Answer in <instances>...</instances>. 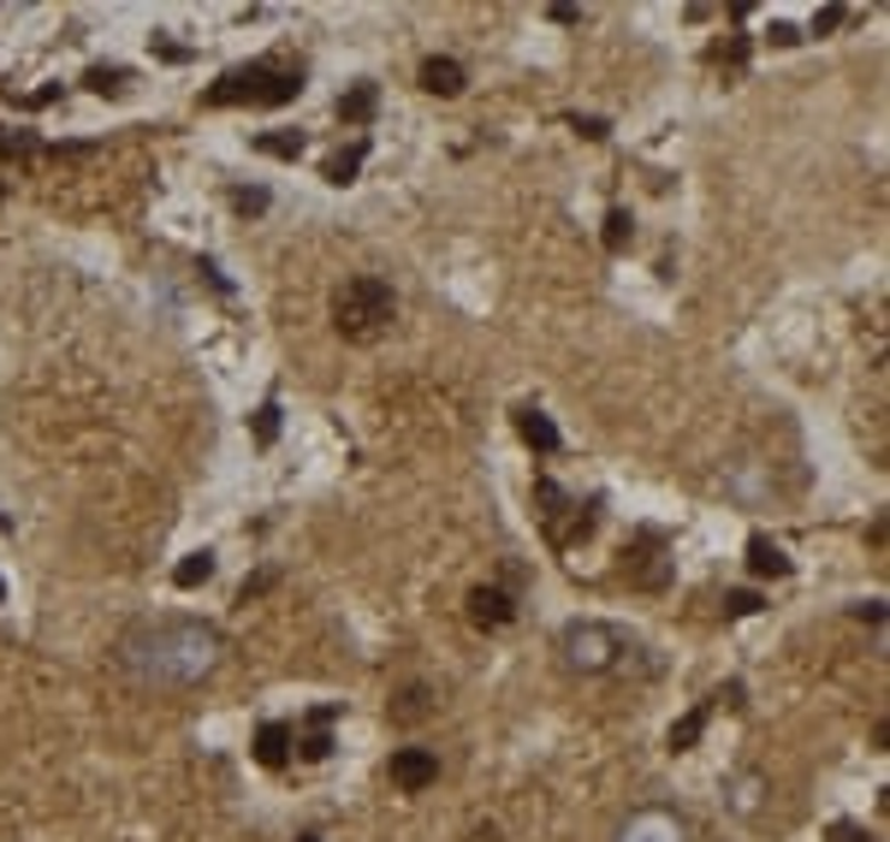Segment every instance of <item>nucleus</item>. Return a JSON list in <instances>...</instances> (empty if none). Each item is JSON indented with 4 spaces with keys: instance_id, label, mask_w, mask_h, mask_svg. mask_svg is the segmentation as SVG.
<instances>
[{
    "instance_id": "obj_1",
    "label": "nucleus",
    "mask_w": 890,
    "mask_h": 842,
    "mask_svg": "<svg viewBox=\"0 0 890 842\" xmlns=\"http://www.w3.org/2000/svg\"><path fill=\"white\" fill-rule=\"evenodd\" d=\"M392 321H398V297H392L386 280H374V273H356V280L338 285V297H333V326H338V338H351V345H374V338H381Z\"/></svg>"
},
{
    "instance_id": "obj_2",
    "label": "nucleus",
    "mask_w": 890,
    "mask_h": 842,
    "mask_svg": "<svg viewBox=\"0 0 890 842\" xmlns=\"http://www.w3.org/2000/svg\"><path fill=\"white\" fill-rule=\"evenodd\" d=\"M297 90H303L297 72H285V65H273V60H255V65H237V72H226L202 101H209V108H232V101H255V108H285V101L297 95Z\"/></svg>"
},
{
    "instance_id": "obj_3",
    "label": "nucleus",
    "mask_w": 890,
    "mask_h": 842,
    "mask_svg": "<svg viewBox=\"0 0 890 842\" xmlns=\"http://www.w3.org/2000/svg\"><path fill=\"white\" fill-rule=\"evenodd\" d=\"M618 652H629V641L618 629H606V623H570V629H564V659H570V670L606 677V670L624 665Z\"/></svg>"
},
{
    "instance_id": "obj_4",
    "label": "nucleus",
    "mask_w": 890,
    "mask_h": 842,
    "mask_svg": "<svg viewBox=\"0 0 890 842\" xmlns=\"http://www.w3.org/2000/svg\"><path fill=\"white\" fill-rule=\"evenodd\" d=\"M540 523H546V535H553V546H576V540H588V528H594V510H581L576 498H564L553 480H540Z\"/></svg>"
},
{
    "instance_id": "obj_5",
    "label": "nucleus",
    "mask_w": 890,
    "mask_h": 842,
    "mask_svg": "<svg viewBox=\"0 0 890 842\" xmlns=\"http://www.w3.org/2000/svg\"><path fill=\"white\" fill-rule=\"evenodd\" d=\"M386 771H392V783H398L404 795H422L427 783H439V760H434L427 748H398Z\"/></svg>"
},
{
    "instance_id": "obj_6",
    "label": "nucleus",
    "mask_w": 890,
    "mask_h": 842,
    "mask_svg": "<svg viewBox=\"0 0 890 842\" xmlns=\"http://www.w3.org/2000/svg\"><path fill=\"white\" fill-rule=\"evenodd\" d=\"M510 617H517V599H510L505 588H475L469 594V623L475 629H505Z\"/></svg>"
},
{
    "instance_id": "obj_7",
    "label": "nucleus",
    "mask_w": 890,
    "mask_h": 842,
    "mask_svg": "<svg viewBox=\"0 0 890 842\" xmlns=\"http://www.w3.org/2000/svg\"><path fill=\"white\" fill-rule=\"evenodd\" d=\"M464 83H469V72H464V65H457V60H445V54L422 60V90H427V95L452 101V95H464Z\"/></svg>"
},
{
    "instance_id": "obj_8",
    "label": "nucleus",
    "mask_w": 890,
    "mask_h": 842,
    "mask_svg": "<svg viewBox=\"0 0 890 842\" xmlns=\"http://www.w3.org/2000/svg\"><path fill=\"white\" fill-rule=\"evenodd\" d=\"M629 581H636V588H659L665 581V546H659V535H641V552H629Z\"/></svg>"
},
{
    "instance_id": "obj_9",
    "label": "nucleus",
    "mask_w": 890,
    "mask_h": 842,
    "mask_svg": "<svg viewBox=\"0 0 890 842\" xmlns=\"http://www.w3.org/2000/svg\"><path fill=\"white\" fill-rule=\"evenodd\" d=\"M255 760H262L267 771H280L291 760V724H262V736H255Z\"/></svg>"
},
{
    "instance_id": "obj_10",
    "label": "nucleus",
    "mask_w": 890,
    "mask_h": 842,
    "mask_svg": "<svg viewBox=\"0 0 890 842\" xmlns=\"http://www.w3.org/2000/svg\"><path fill=\"white\" fill-rule=\"evenodd\" d=\"M748 570H755V576H790V558H783L778 540L755 535V540H748Z\"/></svg>"
},
{
    "instance_id": "obj_11",
    "label": "nucleus",
    "mask_w": 890,
    "mask_h": 842,
    "mask_svg": "<svg viewBox=\"0 0 890 842\" xmlns=\"http://www.w3.org/2000/svg\"><path fill=\"white\" fill-rule=\"evenodd\" d=\"M517 434L535 445V452H558V427L540 416V409H517Z\"/></svg>"
},
{
    "instance_id": "obj_12",
    "label": "nucleus",
    "mask_w": 890,
    "mask_h": 842,
    "mask_svg": "<svg viewBox=\"0 0 890 842\" xmlns=\"http://www.w3.org/2000/svg\"><path fill=\"white\" fill-rule=\"evenodd\" d=\"M374 101H381V90H374V83H356V90L338 101V119H345V125H368V119H374Z\"/></svg>"
},
{
    "instance_id": "obj_13",
    "label": "nucleus",
    "mask_w": 890,
    "mask_h": 842,
    "mask_svg": "<svg viewBox=\"0 0 890 842\" xmlns=\"http://www.w3.org/2000/svg\"><path fill=\"white\" fill-rule=\"evenodd\" d=\"M427 712H434V694H427L422 682H409V689L398 694V707H392V718H398V724H422Z\"/></svg>"
},
{
    "instance_id": "obj_14",
    "label": "nucleus",
    "mask_w": 890,
    "mask_h": 842,
    "mask_svg": "<svg viewBox=\"0 0 890 842\" xmlns=\"http://www.w3.org/2000/svg\"><path fill=\"white\" fill-rule=\"evenodd\" d=\"M209 576H214V552H191V558H184L179 570H173V581H179V588H202Z\"/></svg>"
},
{
    "instance_id": "obj_15",
    "label": "nucleus",
    "mask_w": 890,
    "mask_h": 842,
    "mask_svg": "<svg viewBox=\"0 0 890 842\" xmlns=\"http://www.w3.org/2000/svg\"><path fill=\"white\" fill-rule=\"evenodd\" d=\"M255 149H262V154H273V161H297V154H303V136L273 131V136H255Z\"/></svg>"
},
{
    "instance_id": "obj_16",
    "label": "nucleus",
    "mask_w": 890,
    "mask_h": 842,
    "mask_svg": "<svg viewBox=\"0 0 890 842\" xmlns=\"http://www.w3.org/2000/svg\"><path fill=\"white\" fill-rule=\"evenodd\" d=\"M629 237H636V220H629L624 209H611V214H606V250H611V255L629 250Z\"/></svg>"
},
{
    "instance_id": "obj_17",
    "label": "nucleus",
    "mask_w": 890,
    "mask_h": 842,
    "mask_svg": "<svg viewBox=\"0 0 890 842\" xmlns=\"http://www.w3.org/2000/svg\"><path fill=\"white\" fill-rule=\"evenodd\" d=\"M327 718H333V712H315V730L297 742V748H303V760H327V753H333V742H327Z\"/></svg>"
},
{
    "instance_id": "obj_18",
    "label": "nucleus",
    "mask_w": 890,
    "mask_h": 842,
    "mask_svg": "<svg viewBox=\"0 0 890 842\" xmlns=\"http://www.w3.org/2000/svg\"><path fill=\"white\" fill-rule=\"evenodd\" d=\"M356 166H363V143L345 149V154H333V161H327V184H351Z\"/></svg>"
},
{
    "instance_id": "obj_19",
    "label": "nucleus",
    "mask_w": 890,
    "mask_h": 842,
    "mask_svg": "<svg viewBox=\"0 0 890 842\" xmlns=\"http://www.w3.org/2000/svg\"><path fill=\"white\" fill-rule=\"evenodd\" d=\"M707 712H712V707H695V712H689V718H682V724L671 730V748H677V753H682V748H695V736L707 730Z\"/></svg>"
},
{
    "instance_id": "obj_20",
    "label": "nucleus",
    "mask_w": 890,
    "mask_h": 842,
    "mask_svg": "<svg viewBox=\"0 0 890 842\" xmlns=\"http://www.w3.org/2000/svg\"><path fill=\"white\" fill-rule=\"evenodd\" d=\"M273 439H280V404H262V409H255V445H262V452H267V445Z\"/></svg>"
},
{
    "instance_id": "obj_21",
    "label": "nucleus",
    "mask_w": 890,
    "mask_h": 842,
    "mask_svg": "<svg viewBox=\"0 0 890 842\" xmlns=\"http://www.w3.org/2000/svg\"><path fill=\"white\" fill-rule=\"evenodd\" d=\"M90 90H95V95H119V90H125V72H119V65H95V72H90Z\"/></svg>"
},
{
    "instance_id": "obj_22",
    "label": "nucleus",
    "mask_w": 890,
    "mask_h": 842,
    "mask_svg": "<svg viewBox=\"0 0 890 842\" xmlns=\"http://www.w3.org/2000/svg\"><path fill=\"white\" fill-rule=\"evenodd\" d=\"M232 209H237V214H262V209H267V191H232Z\"/></svg>"
},
{
    "instance_id": "obj_23",
    "label": "nucleus",
    "mask_w": 890,
    "mask_h": 842,
    "mask_svg": "<svg viewBox=\"0 0 890 842\" xmlns=\"http://www.w3.org/2000/svg\"><path fill=\"white\" fill-rule=\"evenodd\" d=\"M0 149H19V154H30V149H37V136H24V131H7V125H0Z\"/></svg>"
},
{
    "instance_id": "obj_24",
    "label": "nucleus",
    "mask_w": 890,
    "mask_h": 842,
    "mask_svg": "<svg viewBox=\"0 0 890 842\" xmlns=\"http://www.w3.org/2000/svg\"><path fill=\"white\" fill-rule=\"evenodd\" d=\"M837 24H843V7H826V12H819V19H813V37H831Z\"/></svg>"
},
{
    "instance_id": "obj_25",
    "label": "nucleus",
    "mask_w": 890,
    "mask_h": 842,
    "mask_svg": "<svg viewBox=\"0 0 890 842\" xmlns=\"http://www.w3.org/2000/svg\"><path fill=\"white\" fill-rule=\"evenodd\" d=\"M725 611H730V617H748V611H760V599H755V594H730Z\"/></svg>"
},
{
    "instance_id": "obj_26",
    "label": "nucleus",
    "mask_w": 890,
    "mask_h": 842,
    "mask_svg": "<svg viewBox=\"0 0 890 842\" xmlns=\"http://www.w3.org/2000/svg\"><path fill=\"white\" fill-rule=\"evenodd\" d=\"M570 125H576L581 136H594V143H600V136H606V119H570Z\"/></svg>"
},
{
    "instance_id": "obj_27",
    "label": "nucleus",
    "mask_w": 890,
    "mask_h": 842,
    "mask_svg": "<svg viewBox=\"0 0 890 842\" xmlns=\"http://www.w3.org/2000/svg\"><path fill=\"white\" fill-rule=\"evenodd\" d=\"M772 42H778V48H796V42H801V30H790V24H772Z\"/></svg>"
},
{
    "instance_id": "obj_28",
    "label": "nucleus",
    "mask_w": 890,
    "mask_h": 842,
    "mask_svg": "<svg viewBox=\"0 0 890 842\" xmlns=\"http://www.w3.org/2000/svg\"><path fill=\"white\" fill-rule=\"evenodd\" d=\"M831 836H837V842H872L867 831H854V824H837V831H831Z\"/></svg>"
},
{
    "instance_id": "obj_29",
    "label": "nucleus",
    "mask_w": 890,
    "mask_h": 842,
    "mask_svg": "<svg viewBox=\"0 0 890 842\" xmlns=\"http://www.w3.org/2000/svg\"><path fill=\"white\" fill-rule=\"evenodd\" d=\"M303 842H321V836H303Z\"/></svg>"
}]
</instances>
